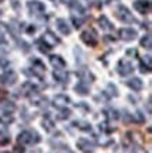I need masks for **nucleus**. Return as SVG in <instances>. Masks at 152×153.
I'll list each match as a JSON object with an SVG mask.
<instances>
[{
	"mask_svg": "<svg viewBox=\"0 0 152 153\" xmlns=\"http://www.w3.org/2000/svg\"><path fill=\"white\" fill-rule=\"evenodd\" d=\"M31 70H32V74H35L37 77L41 79L42 76L45 74V65H44L40 59H32L31 60Z\"/></svg>",
	"mask_w": 152,
	"mask_h": 153,
	"instance_id": "obj_11",
	"label": "nucleus"
},
{
	"mask_svg": "<svg viewBox=\"0 0 152 153\" xmlns=\"http://www.w3.org/2000/svg\"><path fill=\"white\" fill-rule=\"evenodd\" d=\"M78 76H79V79H80V82H82V83H85V84L92 83L93 80H94V76H93L89 70H79Z\"/></svg>",
	"mask_w": 152,
	"mask_h": 153,
	"instance_id": "obj_20",
	"label": "nucleus"
},
{
	"mask_svg": "<svg viewBox=\"0 0 152 153\" xmlns=\"http://www.w3.org/2000/svg\"><path fill=\"white\" fill-rule=\"evenodd\" d=\"M152 69V62H151V56H142V59L139 62V70L141 73H149Z\"/></svg>",
	"mask_w": 152,
	"mask_h": 153,
	"instance_id": "obj_16",
	"label": "nucleus"
},
{
	"mask_svg": "<svg viewBox=\"0 0 152 153\" xmlns=\"http://www.w3.org/2000/svg\"><path fill=\"white\" fill-rule=\"evenodd\" d=\"M99 128H100V131H103V132H106V134H110V132H113L114 131V128H111L107 122H103V124H100L99 125Z\"/></svg>",
	"mask_w": 152,
	"mask_h": 153,
	"instance_id": "obj_28",
	"label": "nucleus"
},
{
	"mask_svg": "<svg viewBox=\"0 0 152 153\" xmlns=\"http://www.w3.org/2000/svg\"><path fill=\"white\" fill-rule=\"evenodd\" d=\"M114 14H115V17L120 20V21H123L124 24H133L135 23V19H134V16L133 13L130 11L125 6L120 4L117 9L114 10Z\"/></svg>",
	"mask_w": 152,
	"mask_h": 153,
	"instance_id": "obj_3",
	"label": "nucleus"
},
{
	"mask_svg": "<svg viewBox=\"0 0 152 153\" xmlns=\"http://www.w3.org/2000/svg\"><path fill=\"white\" fill-rule=\"evenodd\" d=\"M107 90H109V93H111L110 96H113V97L117 96V88H115L114 84H109V86H107Z\"/></svg>",
	"mask_w": 152,
	"mask_h": 153,
	"instance_id": "obj_32",
	"label": "nucleus"
},
{
	"mask_svg": "<svg viewBox=\"0 0 152 153\" xmlns=\"http://www.w3.org/2000/svg\"><path fill=\"white\" fill-rule=\"evenodd\" d=\"M75 91L80 96H88L89 94V84H85L82 82H79L76 86H75Z\"/></svg>",
	"mask_w": 152,
	"mask_h": 153,
	"instance_id": "obj_22",
	"label": "nucleus"
},
{
	"mask_svg": "<svg viewBox=\"0 0 152 153\" xmlns=\"http://www.w3.org/2000/svg\"><path fill=\"white\" fill-rule=\"evenodd\" d=\"M54 79L59 83H65L68 82V72L65 69H54Z\"/></svg>",
	"mask_w": 152,
	"mask_h": 153,
	"instance_id": "obj_19",
	"label": "nucleus"
},
{
	"mask_svg": "<svg viewBox=\"0 0 152 153\" xmlns=\"http://www.w3.org/2000/svg\"><path fill=\"white\" fill-rule=\"evenodd\" d=\"M82 23H83V20H76V19H75V17H73V25H75V27H76V28H80V25H82Z\"/></svg>",
	"mask_w": 152,
	"mask_h": 153,
	"instance_id": "obj_34",
	"label": "nucleus"
},
{
	"mask_svg": "<svg viewBox=\"0 0 152 153\" xmlns=\"http://www.w3.org/2000/svg\"><path fill=\"white\" fill-rule=\"evenodd\" d=\"M76 146H78L79 150H82L83 153H92L94 150V143L92 140L86 139V138H80L76 142Z\"/></svg>",
	"mask_w": 152,
	"mask_h": 153,
	"instance_id": "obj_10",
	"label": "nucleus"
},
{
	"mask_svg": "<svg viewBox=\"0 0 152 153\" xmlns=\"http://www.w3.org/2000/svg\"><path fill=\"white\" fill-rule=\"evenodd\" d=\"M99 25H100V28L104 30V31H110V30L114 28L107 16H100V17H99Z\"/></svg>",
	"mask_w": 152,
	"mask_h": 153,
	"instance_id": "obj_21",
	"label": "nucleus"
},
{
	"mask_svg": "<svg viewBox=\"0 0 152 153\" xmlns=\"http://www.w3.org/2000/svg\"><path fill=\"white\" fill-rule=\"evenodd\" d=\"M134 10L138 11L139 14L147 16L151 11V1L149 0H135L134 1Z\"/></svg>",
	"mask_w": 152,
	"mask_h": 153,
	"instance_id": "obj_6",
	"label": "nucleus"
},
{
	"mask_svg": "<svg viewBox=\"0 0 152 153\" xmlns=\"http://www.w3.org/2000/svg\"><path fill=\"white\" fill-rule=\"evenodd\" d=\"M49 62L55 69H64L65 66H66V62H65L64 58L59 56V55H51L49 56Z\"/></svg>",
	"mask_w": 152,
	"mask_h": 153,
	"instance_id": "obj_17",
	"label": "nucleus"
},
{
	"mask_svg": "<svg viewBox=\"0 0 152 153\" xmlns=\"http://www.w3.org/2000/svg\"><path fill=\"white\" fill-rule=\"evenodd\" d=\"M80 39L85 45H88L90 48H94L99 44V37H97L96 30L93 28H89V30H85L82 34H80Z\"/></svg>",
	"mask_w": 152,
	"mask_h": 153,
	"instance_id": "obj_2",
	"label": "nucleus"
},
{
	"mask_svg": "<svg viewBox=\"0 0 152 153\" xmlns=\"http://www.w3.org/2000/svg\"><path fill=\"white\" fill-rule=\"evenodd\" d=\"M41 41L44 42L46 47H48V48L51 49V48L56 47V45H58V44L61 42V39H59L58 37H56V35H55L54 33H52V31H49V30H48V31H45V33L42 34Z\"/></svg>",
	"mask_w": 152,
	"mask_h": 153,
	"instance_id": "obj_4",
	"label": "nucleus"
},
{
	"mask_svg": "<svg viewBox=\"0 0 152 153\" xmlns=\"http://www.w3.org/2000/svg\"><path fill=\"white\" fill-rule=\"evenodd\" d=\"M10 142V138L6 134H1L0 132V145H7Z\"/></svg>",
	"mask_w": 152,
	"mask_h": 153,
	"instance_id": "obj_30",
	"label": "nucleus"
},
{
	"mask_svg": "<svg viewBox=\"0 0 152 153\" xmlns=\"http://www.w3.org/2000/svg\"><path fill=\"white\" fill-rule=\"evenodd\" d=\"M55 25H56V28H58V31H59L62 35H69V34L72 33L69 23H68L65 19H56Z\"/></svg>",
	"mask_w": 152,
	"mask_h": 153,
	"instance_id": "obj_14",
	"label": "nucleus"
},
{
	"mask_svg": "<svg viewBox=\"0 0 152 153\" xmlns=\"http://www.w3.org/2000/svg\"><path fill=\"white\" fill-rule=\"evenodd\" d=\"M134 153H147V152H145L142 148H137L135 150H134Z\"/></svg>",
	"mask_w": 152,
	"mask_h": 153,
	"instance_id": "obj_36",
	"label": "nucleus"
},
{
	"mask_svg": "<svg viewBox=\"0 0 152 153\" xmlns=\"http://www.w3.org/2000/svg\"><path fill=\"white\" fill-rule=\"evenodd\" d=\"M17 140H19V143H21V145H35L41 140V138H40V135H38L35 131L27 129V131H23V132L19 135Z\"/></svg>",
	"mask_w": 152,
	"mask_h": 153,
	"instance_id": "obj_1",
	"label": "nucleus"
},
{
	"mask_svg": "<svg viewBox=\"0 0 152 153\" xmlns=\"http://www.w3.org/2000/svg\"><path fill=\"white\" fill-rule=\"evenodd\" d=\"M127 55H133V56H137V51H135V49H128V51H127Z\"/></svg>",
	"mask_w": 152,
	"mask_h": 153,
	"instance_id": "obj_35",
	"label": "nucleus"
},
{
	"mask_svg": "<svg viewBox=\"0 0 152 153\" xmlns=\"http://www.w3.org/2000/svg\"><path fill=\"white\" fill-rule=\"evenodd\" d=\"M64 4H66L69 7L75 14H79V16H82L85 13V7L82 6V3L79 1V0H61Z\"/></svg>",
	"mask_w": 152,
	"mask_h": 153,
	"instance_id": "obj_9",
	"label": "nucleus"
},
{
	"mask_svg": "<svg viewBox=\"0 0 152 153\" xmlns=\"http://www.w3.org/2000/svg\"><path fill=\"white\" fill-rule=\"evenodd\" d=\"M118 34H120V38L123 39V41H134L135 38H137V31L134 30V28H128V27H125V28H121L120 31H118Z\"/></svg>",
	"mask_w": 152,
	"mask_h": 153,
	"instance_id": "obj_13",
	"label": "nucleus"
},
{
	"mask_svg": "<svg viewBox=\"0 0 152 153\" xmlns=\"http://www.w3.org/2000/svg\"><path fill=\"white\" fill-rule=\"evenodd\" d=\"M7 66H9V62H7L6 59H1V60H0V73H1V74L4 73V72H6L4 69L7 68Z\"/></svg>",
	"mask_w": 152,
	"mask_h": 153,
	"instance_id": "obj_31",
	"label": "nucleus"
},
{
	"mask_svg": "<svg viewBox=\"0 0 152 153\" xmlns=\"http://www.w3.org/2000/svg\"><path fill=\"white\" fill-rule=\"evenodd\" d=\"M117 72H118L120 76L125 77V76H128V74H131L134 72V66H133L131 62L123 59V60H120V62L117 63Z\"/></svg>",
	"mask_w": 152,
	"mask_h": 153,
	"instance_id": "obj_5",
	"label": "nucleus"
},
{
	"mask_svg": "<svg viewBox=\"0 0 152 153\" xmlns=\"http://www.w3.org/2000/svg\"><path fill=\"white\" fill-rule=\"evenodd\" d=\"M139 44H141V47L142 48H147V49H151L152 48V38L149 34H147V35H144L142 38H141V41H139Z\"/></svg>",
	"mask_w": 152,
	"mask_h": 153,
	"instance_id": "obj_24",
	"label": "nucleus"
},
{
	"mask_svg": "<svg viewBox=\"0 0 152 153\" xmlns=\"http://www.w3.org/2000/svg\"><path fill=\"white\" fill-rule=\"evenodd\" d=\"M1 1H3V0H0V3H1Z\"/></svg>",
	"mask_w": 152,
	"mask_h": 153,
	"instance_id": "obj_39",
	"label": "nucleus"
},
{
	"mask_svg": "<svg viewBox=\"0 0 152 153\" xmlns=\"http://www.w3.org/2000/svg\"><path fill=\"white\" fill-rule=\"evenodd\" d=\"M17 82V73L14 70H6L3 74H0V83L6 86H13Z\"/></svg>",
	"mask_w": 152,
	"mask_h": 153,
	"instance_id": "obj_7",
	"label": "nucleus"
},
{
	"mask_svg": "<svg viewBox=\"0 0 152 153\" xmlns=\"http://www.w3.org/2000/svg\"><path fill=\"white\" fill-rule=\"evenodd\" d=\"M35 45H37L38 47V49H40V52H42V53H46V52L49 51V48L46 47L45 44H44V42L41 41V39H38L37 42H35Z\"/></svg>",
	"mask_w": 152,
	"mask_h": 153,
	"instance_id": "obj_27",
	"label": "nucleus"
},
{
	"mask_svg": "<svg viewBox=\"0 0 152 153\" xmlns=\"http://www.w3.org/2000/svg\"><path fill=\"white\" fill-rule=\"evenodd\" d=\"M34 31H35V27H31V25H30V27L27 28V33L28 34H31V33H34Z\"/></svg>",
	"mask_w": 152,
	"mask_h": 153,
	"instance_id": "obj_37",
	"label": "nucleus"
},
{
	"mask_svg": "<svg viewBox=\"0 0 152 153\" xmlns=\"http://www.w3.org/2000/svg\"><path fill=\"white\" fill-rule=\"evenodd\" d=\"M42 126L45 128L46 132H51V131L55 128V124H54V121L51 120L49 117L46 115V117H44V118H42Z\"/></svg>",
	"mask_w": 152,
	"mask_h": 153,
	"instance_id": "obj_23",
	"label": "nucleus"
},
{
	"mask_svg": "<svg viewBox=\"0 0 152 153\" xmlns=\"http://www.w3.org/2000/svg\"><path fill=\"white\" fill-rule=\"evenodd\" d=\"M127 86H128L131 90H134V91H139V90H142L144 83L139 77H133V79H130L128 82H127Z\"/></svg>",
	"mask_w": 152,
	"mask_h": 153,
	"instance_id": "obj_18",
	"label": "nucleus"
},
{
	"mask_svg": "<svg viewBox=\"0 0 152 153\" xmlns=\"http://www.w3.org/2000/svg\"><path fill=\"white\" fill-rule=\"evenodd\" d=\"M148 112H151V97L148 98Z\"/></svg>",
	"mask_w": 152,
	"mask_h": 153,
	"instance_id": "obj_38",
	"label": "nucleus"
},
{
	"mask_svg": "<svg viewBox=\"0 0 152 153\" xmlns=\"http://www.w3.org/2000/svg\"><path fill=\"white\" fill-rule=\"evenodd\" d=\"M13 121H14V117H13V114H11V111L6 110L3 107H0V124L10 125Z\"/></svg>",
	"mask_w": 152,
	"mask_h": 153,
	"instance_id": "obj_15",
	"label": "nucleus"
},
{
	"mask_svg": "<svg viewBox=\"0 0 152 153\" xmlns=\"http://www.w3.org/2000/svg\"><path fill=\"white\" fill-rule=\"evenodd\" d=\"M70 102V98L66 96V94H56L54 100H52V104L56 107V108H59V110H64L66 108V105Z\"/></svg>",
	"mask_w": 152,
	"mask_h": 153,
	"instance_id": "obj_12",
	"label": "nucleus"
},
{
	"mask_svg": "<svg viewBox=\"0 0 152 153\" xmlns=\"http://www.w3.org/2000/svg\"><path fill=\"white\" fill-rule=\"evenodd\" d=\"M27 9L31 16H40V14H42L45 11V6L41 1H28Z\"/></svg>",
	"mask_w": 152,
	"mask_h": 153,
	"instance_id": "obj_8",
	"label": "nucleus"
},
{
	"mask_svg": "<svg viewBox=\"0 0 152 153\" xmlns=\"http://www.w3.org/2000/svg\"><path fill=\"white\" fill-rule=\"evenodd\" d=\"M7 25H6L4 23H0V44H6L7 42V38H6V35H7Z\"/></svg>",
	"mask_w": 152,
	"mask_h": 153,
	"instance_id": "obj_26",
	"label": "nucleus"
},
{
	"mask_svg": "<svg viewBox=\"0 0 152 153\" xmlns=\"http://www.w3.org/2000/svg\"><path fill=\"white\" fill-rule=\"evenodd\" d=\"M73 125L78 126L80 131H85V132H89L92 129V125L89 122H86V121H76V122H73Z\"/></svg>",
	"mask_w": 152,
	"mask_h": 153,
	"instance_id": "obj_25",
	"label": "nucleus"
},
{
	"mask_svg": "<svg viewBox=\"0 0 152 153\" xmlns=\"http://www.w3.org/2000/svg\"><path fill=\"white\" fill-rule=\"evenodd\" d=\"M89 4L93 6V7H96V9H101V1L100 0H88Z\"/></svg>",
	"mask_w": 152,
	"mask_h": 153,
	"instance_id": "obj_33",
	"label": "nucleus"
},
{
	"mask_svg": "<svg viewBox=\"0 0 152 153\" xmlns=\"http://www.w3.org/2000/svg\"><path fill=\"white\" fill-rule=\"evenodd\" d=\"M69 115H70V111L66 110V108H64V110H61V114L58 115V118H59V120H65V118H68Z\"/></svg>",
	"mask_w": 152,
	"mask_h": 153,
	"instance_id": "obj_29",
	"label": "nucleus"
}]
</instances>
